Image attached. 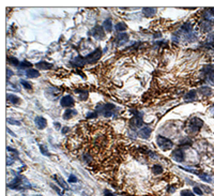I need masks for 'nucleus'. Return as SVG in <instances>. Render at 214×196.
Wrapping results in <instances>:
<instances>
[{
    "instance_id": "nucleus-1",
    "label": "nucleus",
    "mask_w": 214,
    "mask_h": 196,
    "mask_svg": "<svg viewBox=\"0 0 214 196\" xmlns=\"http://www.w3.org/2000/svg\"><path fill=\"white\" fill-rule=\"evenodd\" d=\"M102 57V50L100 48H97L93 53H91L90 55H88L87 57H76L74 61L72 63L74 66H84L86 63H94Z\"/></svg>"
},
{
    "instance_id": "nucleus-2",
    "label": "nucleus",
    "mask_w": 214,
    "mask_h": 196,
    "mask_svg": "<svg viewBox=\"0 0 214 196\" xmlns=\"http://www.w3.org/2000/svg\"><path fill=\"white\" fill-rule=\"evenodd\" d=\"M203 121L201 120V119L196 118L195 117V118L190 120V122H188L187 124V128H186V132H187L188 134H196L200 129L203 128Z\"/></svg>"
},
{
    "instance_id": "nucleus-3",
    "label": "nucleus",
    "mask_w": 214,
    "mask_h": 196,
    "mask_svg": "<svg viewBox=\"0 0 214 196\" xmlns=\"http://www.w3.org/2000/svg\"><path fill=\"white\" fill-rule=\"evenodd\" d=\"M24 177L21 176H16L15 179L12 181V183H9V188L13 190H23V189H27V188H30V184L26 182H23Z\"/></svg>"
},
{
    "instance_id": "nucleus-4",
    "label": "nucleus",
    "mask_w": 214,
    "mask_h": 196,
    "mask_svg": "<svg viewBox=\"0 0 214 196\" xmlns=\"http://www.w3.org/2000/svg\"><path fill=\"white\" fill-rule=\"evenodd\" d=\"M116 106L113 104H105V105H99L97 107V111H99V114H103L105 117H110L113 115V113L116 111Z\"/></svg>"
},
{
    "instance_id": "nucleus-5",
    "label": "nucleus",
    "mask_w": 214,
    "mask_h": 196,
    "mask_svg": "<svg viewBox=\"0 0 214 196\" xmlns=\"http://www.w3.org/2000/svg\"><path fill=\"white\" fill-rule=\"evenodd\" d=\"M156 144H158V146L160 147L162 150H164V151L170 150V149L174 147V143H172L171 140L166 138V137H163V136L156 137Z\"/></svg>"
},
{
    "instance_id": "nucleus-6",
    "label": "nucleus",
    "mask_w": 214,
    "mask_h": 196,
    "mask_svg": "<svg viewBox=\"0 0 214 196\" xmlns=\"http://www.w3.org/2000/svg\"><path fill=\"white\" fill-rule=\"evenodd\" d=\"M90 34H91L92 37H94L95 39H100V40H102V39H104V37H105V31H104L103 27L95 26L91 31H90Z\"/></svg>"
},
{
    "instance_id": "nucleus-7",
    "label": "nucleus",
    "mask_w": 214,
    "mask_h": 196,
    "mask_svg": "<svg viewBox=\"0 0 214 196\" xmlns=\"http://www.w3.org/2000/svg\"><path fill=\"white\" fill-rule=\"evenodd\" d=\"M171 156L174 161H177V162H183L184 161V153L181 149H176L174 151H172Z\"/></svg>"
},
{
    "instance_id": "nucleus-8",
    "label": "nucleus",
    "mask_w": 214,
    "mask_h": 196,
    "mask_svg": "<svg viewBox=\"0 0 214 196\" xmlns=\"http://www.w3.org/2000/svg\"><path fill=\"white\" fill-rule=\"evenodd\" d=\"M138 135L141 137V138L147 140V138H149L150 135H151V129L149 128V127H142V128L139 129Z\"/></svg>"
},
{
    "instance_id": "nucleus-9",
    "label": "nucleus",
    "mask_w": 214,
    "mask_h": 196,
    "mask_svg": "<svg viewBox=\"0 0 214 196\" xmlns=\"http://www.w3.org/2000/svg\"><path fill=\"white\" fill-rule=\"evenodd\" d=\"M61 105L63 107H71L74 105V99L72 97H70V95H65V97H63L61 99Z\"/></svg>"
},
{
    "instance_id": "nucleus-10",
    "label": "nucleus",
    "mask_w": 214,
    "mask_h": 196,
    "mask_svg": "<svg viewBox=\"0 0 214 196\" xmlns=\"http://www.w3.org/2000/svg\"><path fill=\"white\" fill-rule=\"evenodd\" d=\"M127 41H129V36H127L126 33H120V34H118L115 39L116 44H118V45L124 44V43H126Z\"/></svg>"
},
{
    "instance_id": "nucleus-11",
    "label": "nucleus",
    "mask_w": 214,
    "mask_h": 196,
    "mask_svg": "<svg viewBox=\"0 0 214 196\" xmlns=\"http://www.w3.org/2000/svg\"><path fill=\"white\" fill-rule=\"evenodd\" d=\"M131 123H132L133 127H135V128H139V127H141V124H142V118H141V115L140 114H135L134 118L132 119V121H131Z\"/></svg>"
},
{
    "instance_id": "nucleus-12",
    "label": "nucleus",
    "mask_w": 214,
    "mask_h": 196,
    "mask_svg": "<svg viewBox=\"0 0 214 196\" xmlns=\"http://www.w3.org/2000/svg\"><path fill=\"white\" fill-rule=\"evenodd\" d=\"M34 122H35V125H37V127H38L40 130H43V129H45V128H46V125H47L46 119L43 118V117H37V118H35V120H34Z\"/></svg>"
},
{
    "instance_id": "nucleus-13",
    "label": "nucleus",
    "mask_w": 214,
    "mask_h": 196,
    "mask_svg": "<svg viewBox=\"0 0 214 196\" xmlns=\"http://www.w3.org/2000/svg\"><path fill=\"white\" fill-rule=\"evenodd\" d=\"M26 75H27V77H29V78H37L40 76V72L34 70V69H28L26 72Z\"/></svg>"
},
{
    "instance_id": "nucleus-14",
    "label": "nucleus",
    "mask_w": 214,
    "mask_h": 196,
    "mask_svg": "<svg viewBox=\"0 0 214 196\" xmlns=\"http://www.w3.org/2000/svg\"><path fill=\"white\" fill-rule=\"evenodd\" d=\"M37 68L39 70H47V69H52L53 68V64L52 63H48L46 61H41L39 63H37Z\"/></svg>"
},
{
    "instance_id": "nucleus-15",
    "label": "nucleus",
    "mask_w": 214,
    "mask_h": 196,
    "mask_svg": "<svg viewBox=\"0 0 214 196\" xmlns=\"http://www.w3.org/2000/svg\"><path fill=\"white\" fill-rule=\"evenodd\" d=\"M151 170H152V172L154 174V175H161V174H163V172H164L163 167L161 165H158V164H154V165H152Z\"/></svg>"
},
{
    "instance_id": "nucleus-16",
    "label": "nucleus",
    "mask_w": 214,
    "mask_h": 196,
    "mask_svg": "<svg viewBox=\"0 0 214 196\" xmlns=\"http://www.w3.org/2000/svg\"><path fill=\"white\" fill-rule=\"evenodd\" d=\"M198 91H199L200 95H203V97H209V95L212 93L211 88H209V87H201V88H199Z\"/></svg>"
},
{
    "instance_id": "nucleus-17",
    "label": "nucleus",
    "mask_w": 214,
    "mask_h": 196,
    "mask_svg": "<svg viewBox=\"0 0 214 196\" xmlns=\"http://www.w3.org/2000/svg\"><path fill=\"white\" fill-rule=\"evenodd\" d=\"M103 28L104 30H106L107 32H111L113 31V24H111L110 19H106L103 23Z\"/></svg>"
},
{
    "instance_id": "nucleus-18",
    "label": "nucleus",
    "mask_w": 214,
    "mask_h": 196,
    "mask_svg": "<svg viewBox=\"0 0 214 196\" xmlns=\"http://www.w3.org/2000/svg\"><path fill=\"white\" fill-rule=\"evenodd\" d=\"M144 14L146 15L147 17H150V16H153V15L155 14L156 11L154 8H144Z\"/></svg>"
},
{
    "instance_id": "nucleus-19",
    "label": "nucleus",
    "mask_w": 214,
    "mask_h": 196,
    "mask_svg": "<svg viewBox=\"0 0 214 196\" xmlns=\"http://www.w3.org/2000/svg\"><path fill=\"white\" fill-rule=\"evenodd\" d=\"M76 114H77V113H76V111H74V109H68V111L64 113L63 119L68 120V119H70V118H72L73 116H75Z\"/></svg>"
},
{
    "instance_id": "nucleus-20",
    "label": "nucleus",
    "mask_w": 214,
    "mask_h": 196,
    "mask_svg": "<svg viewBox=\"0 0 214 196\" xmlns=\"http://www.w3.org/2000/svg\"><path fill=\"white\" fill-rule=\"evenodd\" d=\"M8 101L10 103H12V104H18L21 100H19L18 97H16L14 95H8Z\"/></svg>"
},
{
    "instance_id": "nucleus-21",
    "label": "nucleus",
    "mask_w": 214,
    "mask_h": 196,
    "mask_svg": "<svg viewBox=\"0 0 214 196\" xmlns=\"http://www.w3.org/2000/svg\"><path fill=\"white\" fill-rule=\"evenodd\" d=\"M55 179H56L57 181H58V183L60 184V185H61V187L63 188V189H65V190H69L68 184H66L65 182H64L63 180L61 179V178H60V177H58V176H55Z\"/></svg>"
},
{
    "instance_id": "nucleus-22",
    "label": "nucleus",
    "mask_w": 214,
    "mask_h": 196,
    "mask_svg": "<svg viewBox=\"0 0 214 196\" xmlns=\"http://www.w3.org/2000/svg\"><path fill=\"white\" fill-rule=\"evenodd\" d=\"M185 100H196V91L195 90H191L187 95H185Z\"/></svg>"
},
{
    "instance_id": "nucleus-23",
    "label": "nucleus",
    "mask_w": 214,
    "mask_h": 196,
    "mask_svg": "<svg viewBox=\"0 0 214 196\" xmlns=\"http://www.w3.org/2000/svg\"><path fill=\"white\" fill-rule=\"evenodd\" d=\"M126 29V25L124 23H118L116 25V30L117 31H124Z\"/></svg>"
},
{
    "instance_id": "nucleus-24",
    "label": "nucleus",
    "mask_w": 214,
    "mask_h": 196,
    "mask_svg": "<svg viewBox=\"0 0 214 196\" xmlns=\"http://www.w3.org/2000/svg\"><path fill=\"white\" fill-rule=\"evenodd\" d=\"M199 177L203 180H205L206 182H211V177L208 174H201V175H199Z\"/></svg>"
},
{
    "instance_id": "nucleus-25",
    "label": "nucleus",
    "mask_w": 214,
    "mask_h": 196,
    "mask_svg": "<svg viewBox=\"0 0 214 196\" xmlns=\"http://www.w3.org/2000/svg\"><path fill=\"white\" fill-rule=\"evenodd\" d=\"M31 66H32V64H31L30 62L26 61V60H25V61H23L21 64H19V66H21V69H26V68H29V69H30Z\"/></svg>"
},
{
    "instance_id": "nucleus-26",
    "label": "nucleus",
    "mask_w": 214,
    "mask_h": 196,
    "mask_svg": "<svg viewBox=\"0 0 214 196\" xmlns=\"http://www.w3.org/2000/svg\"><path fill=\"white\" fill-rule=\"evenodd\" d=\"M181 196H195V195L190 190H183V191H181Z\"/></svg>"
},
{
    "instance_id": "nucleus-27",
    "label": "nucleus",
    "mask_w": 214,
    "mask_h": 196,
    "mask_svg": "<svg viewBox=\"0 0 214 196\" xmlns=\"http://www.w3.org/2000/svg\"><path fill=\"white\" fill-rule=\"evenodd\" d=\"M76 92H80V97H79L80 100H87V98H88V92H86V91H79V90H76Z\"/></svg>"
},
{
    "instance_id": "nucleus-28",
    "label": "nucleus",
    "mask_w": 214,
    "mask_h": 196,
    "mask_svg": "<svg viewBox=\"0 0 214 196\" xmlns=\"http://www.w3.org/2000/svg\"><path fill=\"white\" fill-rule=\"evenodd\" d=\"M21 84L24 86V87L26 88V89H30V88H31V85H30V84H29V83H27V82H25V80H21Z\"/></svg>"
},
{
    "instance_id": "nucleus-29",
    "label": "nucleus",
    "mask_w": 214,
    "mask_h": 196,
    "mask_svg": "<svg viewBox=\"0 0 214 196\" xmlns=\"http://www.w3.org/2000/svg\"><path fill=\"white\" fill-rule=\"evenodd\" d=\"M40 150L42 151L43 154H45V156H48V154H50V153H48V150H46V149H45V147L42 146V145L40 146Z\"/></svg>"
},
{
    "instance_id": "nucleus-30",
    "label": "nucleus",
    "mask_w": 214,
    "mask_h": 196,
    "mask_svg": "<svg viewBox=\"0 0 214 196\" xmlns=\"http://www.w3.org/2000/svg\"><path fill=\"white\" fill-rule=\"evenodd\" d=\"M69 182H71V183H73V182H77V178H76L75 176L71 175L70 177H69Z\"/></svg>"
},
{
    "instance_id": "nucleus-31",
    "label": "nucleus",
    "mask_w": 214,
    "mask_h": 196,
    "mask_svg": "<svg viewBox=\"0 0 214 196\" xmlns=\"http://www.w3.org/2000/svg\"><path fill=\"white\" fill-rule=\"evenodd\" d=\"M194 193L198 194V195H203V191H201V189H199V188H197V187L194 188Z\"/></svg>"
},
{
    "instance_id": "nucleus-32",
    "label": "nucleus",
    "mask_w": 214,
    "mask_h": 196,
    "mask_svg": "<svg viewBox=\"0 0 214 196\" xmlns=\"http://www.w3.org/2000/svg\"><path fill=\"white\" fill-rule=\"evenodd\" d=\"M10 63H12V64H14V66H18V60L17 59H15V58H11L10 59Z\"/></svg>"
},
{
    "instance_id": "nucleus-33",
    "label": "nucleus",
    "mask_w": 214,
    "mask_h": 196,
    "mask_svg": "<svg viewBox=\"0 0 214 196\" xmlns=\"http://www.w3.org/2000/svg\"><path fill=\"white\" fill-rule=\"evenodd\" d=\"M104 196H116V195H113L111 192H109V191H107V190H106V191L104 192Z\"/></svg>"
},
{
    "instance_id": "nucleus-34",
    "label": "nucleus",
    "mask_w": 214,
    "mask_h": 196,
    "mask_svg": "<svg viewBox=\"0 0 214 196\" xmlns=\"http://www.w3.org/2000/svg\"><path fill=\"white\" fill-rule=\"evenodd\" d=\"M52 188H53V189H54V190H56L57 193H58V194H60V195H62L61 192H60V190H59V188H57L56 185H54V184H52Z\"/></svg>"
},
{
    "instance_id": "nucleus-35",
    "label": "nucleus",
    "mask_w": 214,
    "mask_h": 196,
    "mask_svg": "<svg viewBox=\"0 0 214 196\" xmlns=\"http://www.w3.org/2000/svg\"><path fill=\"white\" fill-rule=\"evenodd\" d=\"M9 123H14V124H17V125H19V122L18 121H13V120H11V119H9Z\"/></svg>"
},
{
    "instance_id": "nucleus-36",
    "label": "nucleus",
    "mask_w": 214,
    "mask_h": 196,
    "mask_svg": "<svg viewBox=\"0 0 214 196\" xmlns=\"http://www.w3.org/2000/svg\"><path fill=\"white\" fill-rule=\"evenodd\" d=\"M39 196H41V195H39Z\"/></svg>"
}]
</instances>
